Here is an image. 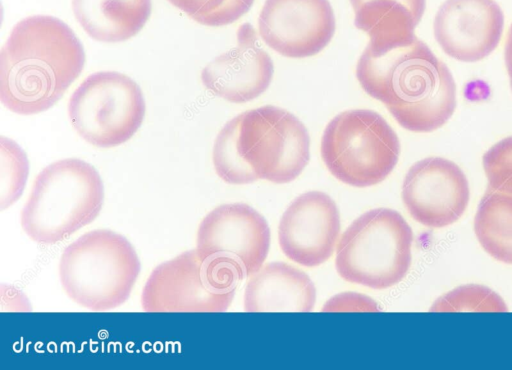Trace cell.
I'll list each match as a JSON object with an SVG mask.
<instances>
[{
    "instance_id": "3957f363",
    "label": "cell",
    "mask_w": 512,
    "mask_h": 370,
    "mask_svg": "<svg viewBox=\"0 0 512 370\" xmlns=\"http://www.w3.org/2000/svg\"><path fill=\"white\" fill-rule=\"evenodd\" d=\"M310 159L305 125L280 107L265 105L243 112L218 133L212 151L216 174L226 183L264 179L276 184L295 180Z\"/></svg>"
},
{
    "instance_id": "9a60e30c",
    "label": "cell",
    "mask_w": 512,
    "mask_h": 370,
    "mask_svg": "<svg viewBox=\"0 0 512 370\" xmlns=\"http://www.w3.org/2000/svg\"><path fill=\"white\" fill-rule=\"evenodd\" d=\"M274 65L269 54L257 43L253 27H239L237 45L209 62L201 80L215 96L232 103L251 101L269 87Z\"/></svg>"
},
{
    "instance_id": "30bf717a",
    "label": "cell",
    "mask_w": 512,
    "mask_h": 370,
    "mask_svg": "<svg viewBox=\"0 0 512 370\" xmlns=\"http://www.w3.org/2000/svg\"><path fill=\"white\" fill-rule=\"evenodd\" d=\"M269 247L267 221L244 203L214 208L197 229L196 248L202 254L232 267L241 281L262 267Z\"/></svg>"
},
{
    "instance_id": "6da1fadb",
    "label": "cell",
    "mask_w": 512,
    "mask_h": 370,
    "mask_svg": "<svg viewBox=\"0 0 512 370\" xmlns=\"http://www.w3.org/2000/svg\"><path fill=\"white\" fill-rule=\"evenodd\" d=\"M356 77L369 96L412 132L439 129L457 106L449 68L417 37L401 45L368 44L358 60Z\"/></svg>"
},
{
    "instance_id": "8fae6325",
    "label": "cell",
    "mask_w": 512,
    "mask_h": 370,
    "mask_svg": "<svg viewBox=\"0 0 512 370\" xmlns=\"http://www.w3.org/2000/svg\"><path fill=\"white\" fill-rule=\"evenodd\" d=\"M403 203L414 220L430 228L455 223L470 199L469 183L461 168L442 157L414 163L402 185Z\"/></svg>"
},
{
    "instance_id": "e0dca14e",
    "label": "cell",
    "mask_w": 512,
    "mask_h": 370,
    "mask_svg": "<svg viewBox=\"0 0 512 370\" xmlns=\"http://www.w3.org/2000/svg\"><path fill=\"white\" fill-rule=\"evenodd\" d=\"M355 26L369 36V44L392 46L416 38V26L426 8V0H349Z\"/></svg>"
},
{
    "instance_id": "7a4b0ae2",
    "label": "cell",
    "mask_w": 512,
    "mask_h": 370,
    "mask_svg": "<svg viewBox=\"0 0 512 370\" xmlns=\"http://www.w3.org/2000/svg\"><path fill=\"white\" fill-rule=\"evenodd\" d=\"M85 65L74 31L48 15L19 21L0 53V99L10 111L34 115L58 102Z\"/></svg>"
},
{
    "instance_id": "d4e9b609",
    "label": "cell",
    "mask_w": 512,
    "mask_h": 370,
    "mask_svg": "<svg viewBox=\"0 0 512 370\" xmlns=\"http://www.w3.org/2000/svg\"><path fill=\"white\" fill-rule=\"evenodd\" d=\"M504 58L506 69L509 75L510 86L512 89V24L508 30L505 49H504Z\"/></svg>"
},
{
    "instance_id": "5b68a950",
    "label": "cell",
    "mask_w": 512,
    "mask_h": 370,
    "mask_svg": "<svg viewBox=\"0 0 512 370\" xmlns=\"http://www.w3.org/2000/svg\"><path fill=\"white\" fill-rule=\"evenodd\" d=\"M58 270L62 288L73 302L101 312L129 298L140 273V261L124 236L96 229L65 248Z\"/></svg>"
},
{
    "instance_id": "7402d4cb",
    "label": "cell",
    "mask_w": 512,
    "mask_h": 370,
    "mask_svg": "<svg viewBox=\"0 0 512 370\" xmlns=\"http://www.w3.org/2000/svg\"><path fill=\"white\" fill-rule=\"evenodd\" d=\"M197 23L220 27L232 24L247 13L254 0H167Z\"/></svg>"
},
{
    "instance_id": "4fadbf2b",
    "label": "cell",
    "mask_w": 512,
    "mask_h": 370,
    "mask_svg": "<svg viewBox=\"0 0 512 370\" xmlns=\"http://www.w3.org/2000/svg\"><path fill=\"white\" fill-rule=\"evenodd\" d=\"M340 233V214L332 198L321 191L298 196L282 215L278 240L285 256L315 267L333 254Z\"/></svg>"
},
{
    "instance_id": "ba28073f",
    "label": "cell",
    "mask_w": 512,
    "mask_h": 370,
    "mask_svg": "<svg viewBox=\"0 0 512 370\" xmlns=\"http://www.w3.org/2000/svg\"><path fill=\"white\" fill-rule=\"evenodd\" d=\"M241 282L236 271L197 248L158 265L142 291L145 312H224Z\"/></svg>"
},
{
    "instance_id": "d6986e66",
    "label": "cell",
    "mask_w": 512,
    "mask_h": 370,
    "mask_svg": "<svg viewBox=\"0 0 512 370\" xmlns=\"http://www.w3.org/2000/svg\"><path fill=\"white\" fill-rule=\"evenodd\" d=\"M474 231L491 257L512 264V195L487 188L475 214Z\"/></svg>"
},
{
    "instance_id": "cb8c5ba5",
    "label": "cell",
    "mask_w": 512,
    "mask_h": 370,
    "mask_svg": "<svg viewBox=\"0 0 512 370\" xmlns=\"http://www.w3.org/2000/svg\"><path fill=\"white\" fill-rule=\"evenodd\" d=\"M374 300L353 292L338 294L327 301L322 311H378Z\"/></svg>"
},
{
    "instance_id": "44dd1931",
    "label": "cell",
    "mask_w": 512,
    "mask_h": 370,
    "mask_svg": "<svg viewBox=\"0 0 512 370\" xmlns=\"http://www.w3.org/2000/svg\"><path fill=\"white\" fill-rule=\"evenodd\" d=\"M431 312H507L504 300L490 288L468 284L457 287L438 298Z\"/></svg>"
},
{
    "instance_id": "ac0fdd59",
    "label": "cell",
    "mask_w": 512,
    "mask_h": 370,
    "mask_svg": "<svg viewBox=\"0 0 512 370\" xmlns=\"http://www.w3.org/2000/svg\"><path fill=\"white\" fill-rule=\"evenodd\" d=\"M75 19L92 39L117 43L136 36L147 23L151 0H72Z\"/></svg>"
},
{
    "instance_id": "52a82bcc",
    "label": "cell",
    "mask_w": 512,
    "mask_h": 370,
    "mask_svg": "<svg viewBox=\"0 0 512 370\" xmlns=\"http://www.w3.org/2000/svg\"><path fill=\"white\" fill-rule=\"evenodd\" d=\"M400 142L377 112L353 109L341 112L326 126L321 157L330 173L354 187L382 182L396 166Z\"/></svg>"
},
{
    "instance_id": "5bb4252c",
    "label": "cell",
    "mask_w": 512,
    "mask_h": 370,
    "mask_svg": "<svg viewBox=\"0 0 512 370\" xmlns=\"http://www.w3.org/2000/svg\"><path fill=\"white\" fill-rule=\"evenodd\" d=\"M504 15L494 0H446L433 23L441 49L461 62H477L498 46Z\"/></svg>"
},
{
    "instance_id": "277c9868",
    "label": "cell",
    "mask_w": 512,
    "mask_h": 370,
    "mask_svg": "<svg viewBox=\"0 0 512 370\" xmlns=\"http://www.w3.org/2000/svg\"><path fill=\"white\" fill-rule=\"evenodd\" d=\"M103 201L98 171L78 158L61 159L35 178L21 211V226L31 240L55 244L95 220Z\"/></svg>"
},
{
    "instance_id": "ffe728a7",
    "label": "cell",
    "mask_w": 512,
    "mask_h": 370,
    "mask_svg": "<svg viewBox=\"0 0 512 370\" xmlns=\"http://www.w3.org/2000/svg\"><path fill=\"white\" fill-rule=\"evenodd\" d=\"M29 174L26 153L12 139L0 137V209L13 205L25 188Z\"/></svg>"
},
{
    "instance_id": "8992f818",
    "label": "cell",
    "mask_w": 512,
    "mask_h": 370,
    "mask_svg": "<svg viewBox=\"0 0 512 370\" xmlns=\"http://www.w3.org/2000/svg\"><path fill=\"white\" fill-rule=\"evenodd\" d=\"M413 232L403 216L375 208L354 220L336 246V270L345 281L387 289L407 275L412 260Z\"/></svg>"
},
{
    "instance_id": "9c48e42d",
    "label": "cell",
    "mask_w": 512,
    "mask_h": 370,
    "mask_svg": "<svg viewBox=\"0 0 512 370\" xmlns=\"http://www.w3.org/2000/svg\"><path fill=\"white\" fill-rule=\"evenodd\" d=\"M146 111L139 85L116 71L89 75L73 92L68 115L78 135L99 148H112L131 139Z\"/></svg>"
},
{
    "instance_id": "603a6c76",
    "label": "cell",
    "mask_w": 512,
    "mask_h": 370,
    "mask_svg": "<svg viewBox=\"0 0 512 370\" xmlns=\"http://www.w3.org/2000/svg\"><path fill=\"white\" fill-rule=\"evenodd\" d=\"M488 188L512 195V136L491 146L482 157Z\"/></svg>"
},
{
    "instance_id": "2e32d148",
    "label": "cell",
    "mask_w": 512,
    "mask_h": 370,
    "mask_svg": "<svg viewBox=\"0 0 512 370\" xmlns=\"http://www.w3.org/2000/svg\"><path fill=\"white\" fill-rule=\"evenodd\" d=\"M316 290L309 276L284 262H271L252 275L244 293L246 312H310Z\"/></svg>"
},
{
    "instance_id": "7c38bea8",
    "label": "cell",
    "mask_w": 512,
    "mask_h": 370,
    "mask_svg": "<svg viewBox=\"0 0 512 370\" xmlns=\"http://www.w3.org/2000/svg\"><path fill=\"white\" fill-rule=\"evenodd\" d=\"M258 29L263 41L277 53L305 58L329 44L335 17L328 0H266Z\"/></svg>"
}]
</instances>
